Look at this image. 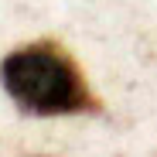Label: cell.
<instances>
[{"instance_id":"cell-1","label":"cell","mask_w":157,"mask_h":157,"mask_svg":"<svg viewBox=\"0 0 157 157\" xmlns=\"http://www.w3.org/2000/svg\"><path fill=\"white\" fill-rule=\"evenodd\" d=\"M0 82L17 106L38 116L75 113L89 102L78 68L65 51L51 44H31L7 55V62L0 65Z\"/></svg>"}]
</instances>
